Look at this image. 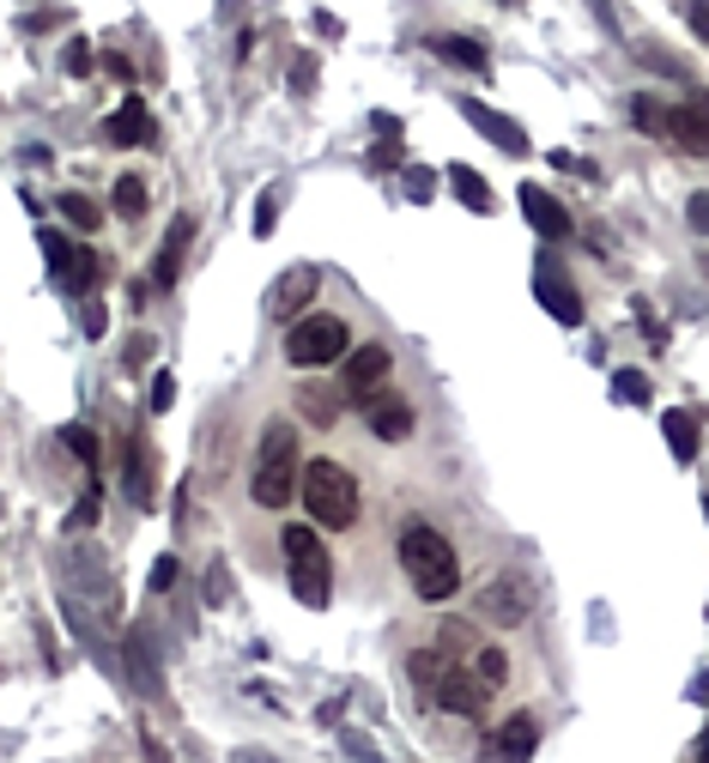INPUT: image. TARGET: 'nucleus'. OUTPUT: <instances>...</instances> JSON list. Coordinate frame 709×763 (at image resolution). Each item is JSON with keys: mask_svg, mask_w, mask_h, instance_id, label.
<instances>
[{"mask_svg": "<svg viewBox=\"0 0 709 763\" xmlns=\"http://www.w3.org/2000/svg\"><path fill=\"white\" fill-rule=\"evenodd\" d=\"M588 12H595V19H600V31H613V24H618L613 0H588Z\"/></svg>", "mask_w": 709, "mask_h": 763, "instance_id": "obj_43", "label": "nucleus"}, {"mask_svg": "<svg viewBox=\"0 0 709 763\" xmlns=\"http://www.w3.org/2000/svg\"><path fill=\"white\" fill-rule=\"evenodd\" d=\"M534 291H540V303H546L552 321H564V328H576V321H583V297H576L571 274H564V261H558L552 249L534 261Z\"/></svg>", "mask_w": 709, "mask_h": 763, "instance_id": "obj_6", "label": "nucleus"}, {"mask_svg": "<svg viewBox=\"0 0 709 763\" xmlns=\"http://www.w3.org/2000/svg\"><path fill=\"white\" fill-rule=\"evenodd\" d=\"M291 92H316V55L291 61Z\"/></svg>", "mask_w": 709, "mask_h": 763, "instance_id": "obj_37", "label": "nucleus"}, {"mask_svg": "<svg viewBox=\"0 0 709 763\" xmlns=\"http://www.w3.org/2000/svg\"><path fill=\"white\" fill-rule=\"evenodd\" d=\"M225 594H230V576H225V564L213 558V570H206V600H213V606H225Z\"/></svg>", "mask_w": 709, "mask_h": 763, "instance_id": "obj_39", "label": "nucleus"}, {"mask_svg": "<svg viewBox=\"0 0 709 763\" xmlns=\"http://www.w3.org/2000/svg\"><path fill=\"white\" fill-rule=\"evenodd\" d=\"M127 667H134V684H140V691H158V667H152L146 637H134V642H127Z\"/></svg>", "mask_w": 709, "mask_h": 763, "instance_id": "obj_28", "label": "nucleus"}, {"mask_svg": "<svg viewBox=\"0 0 709 763\" xmlns=\"http://www.w3.org/2000/svg\"><path fill=\"white\" fill-rule=\"evenodd\" d=\"M152 412H171L176 406V377H171V370H158V377H152Z\"/></svg>", "mask_w": 709, "mask_h": 763, "instance_id": "obj_36", "label": "nucleus"}, {"mask_svg": "<svg viewBox=\"0 0 709 763\" xmlns=\"http://www.w3.org/2000/svg\"><path fill=\"white\" fill-rule=\"evenodd\" d=\"M431 55H443L449 68H467V73H485V68H492V61H485V43H480V37H455V31L431 37Z\"/></svg>", "mask_w": 709, "mask_h": 763, "instance_id": "obj_19", "label": "nucleus"}, {"mask_svg": "<svg viewBox=\"0 0 709 763\" xmlns=\"http://www.w3.org/2000/svg\"><path fill=\"white\" fill-rule=\"evenodd\" d=\"M43 261H49V274H55V279H73V267H80V261H73V243L61 237V230H43Z\"/></svg>", "mask_w": 709, "mask_h": 763, "instance_id": "obj_24", "label": "nucleus"}, {"mask_svg": "<svg viewBox=\"0 0 709 763\" xmlns=\"http://www.w3.org/2000/svg\"><path fill=\"white\" fill-rule=\"evenodd\" d=\"M667 140L691 158H709V97H691L679 110H667Z\"/></svg>", "mask_w": 709, "mask_h": 763, "instance_id": "obj_10", "label": "nucleus"}, {"mask_svg": "<svg viewBox=\"0 0 709 763\" xmlns=\"http://www.w3.org/2000/svg\"><path fill=\"white\" fill-rule=\"evenodd\" d=\"M298 497L316 527H352L358 522V478L340 461H309L298 478Z\"/></svg>", "mask_w": 709, "mask_h": 763, "instance_id": "obj_3", "label": "nucleus"}, {"mask_svg": "<svg viewBox=\"0 0 709 763\" xmlns=\"http://www.w3.org/2000/svg\"><path fill=\"white\" fill-rule=\"evenodd\" d=\"M401 570L424 600H455V588H461V564H455L449 539L436 534L431 522L401 527Z\"/></svg>", "mask_w": 709, "mask_h": 763, "instance_id": "obj_1", "label": "nucleus"}, {"mask_svg": "<svg viewBox=\"0 0 709 763\" xmlns=\"http://www.w3.org/2000/svg\"><path fill=\"white\" fill-rule=\"evenodd\" d=\"M68 73H73V80L92 73V43H68Z\"/></svg>", "mask_w": 709, "mask_h": 763, "instance_id": "obj_40", "label": "nucleus"}, {"mask_svg": "<svg viewBox=\"0 0 709 763\" xmlns=\"http://www.w3.org/2000/svg\"><path fill=\"white\" fill-rule=\"evenodd\" d=\"M298 436H291L286 419H267L261 431V455H255V473H249V497L261 503V509H286L291 497H298Z\"/></svg>", "mask_w": 709, "mask_h": 763, "instance_id": "obj_2", "label": "nucleus"}, {"mask_svg": "<svg viewBox=\"0 0 709 763\" xmlns=\"http://www.w3.org/2000/svg\"><path fill=\"white\" fill-rule=\"evenodd\" d=\"M279 200H286V188H267L261 194V206H255V237H274V225H279Z\"/></svg>", "mask_w": 709, "mask_h": 763, "instance_id": "obj_32", "label": "nucleus"}, {"mask_svg": "<svg viewBox=\"0 0 709 763\" xmlns=\"http://www.w3.org/2000/svg\"><path fill=\"white\" fill-rule=\"evenodd\" d=\"M527 606H534V581L527 576H515V570H504L492 581V588H480V612L492 618V625H522L527 618Z\"/></svg>", "mask_w": 709, "mask_h": 763, "instance_id": "obj_7", "label": "nucleus"}, {"mask_svg": "<svg viewBox=\"0 0 709 763\" xmlns=\"http://www.w3.org/2000/svg\"><path fill=\"white\" fill-rule=\"evenodd\" d=\"M630 122H637L643 134H667V110H661V103H655L649 92L630 97Z\"/></svg>", "mask_w": 709, "mask_h": 763, "instance_id": "obj_27", "label": "nucleus"}, {"mask_svg": "<svg viewBox=\"0 0 709 763\" xmlns=\"http://www.w3.org/2000/svg\"><path fill=\"white\" fill-rule=\"evenodd\" d=\"M613 394L625 400V406H649V377H643V370H618Z\"/></svg>", "mask_w": 709, "mask_h": 763, "instance_id": "obj_30", "label": "nucleus"}, {"mask_svg": "<svg viewBox=\"0 0 709 763\" xmlns=\"http://www.w3.org/2000/svg\"><path fill=\"white\" fill-rule=\"evenodd\" d=\"M449 188L461 194V206H467V213H492V183H485L473 164H455V171H449Z\"/></svg>", "mask_w": 709, "mask_h": 763, "instance_id": "obj_21", "label": "nucleus"}, {"mask_svg": "<svg viewBox=\"0 0 709 763\" xmlns=\"http://www.w3.org/2000/svg\"><path fill=\"white\" fill-rule=\"evenodd\" d=\"M152 358V340H134V352H127V370H140Z\"/></svg>", "mask_w": 709, "mask_h": 763, "instance_id": "obj_45", "label": "nucleus"}, {"mask_svg": "<svg viewBox=\"0 0 709 763\" xmlns=\"http://www.w3.org/2000/svg\"><path fill=\"white\" fill-rule=\"evenodd\" d=\"M394 370V352L382 340H370V346H352V352L340 358V382H346V394H370V388H382V377Z\"/></svg>", "mask_w": 709, "mask_h": 763, "instance_id": "obj_9", "label": "nucleus"}, {"mask_svg": "<svg viewBox=\"0 0 709 763\" xmlns=\"http://www.w3.org/2000/svg\"><path fill=\"white\" fill-rule=\"evenodd\" d=\"M703 267H709V255H703Z\"/></svg>", "mask_w": 709, "mask_h": 763, "instance_id": "obj_48", "label": "nucleus"}, {"mask_svg": "<svg viewBox=\"0 0 709 763\" xmlns=\"http://www.w3.org/2000/svg\"><path fill=\"white\" fill-rule=\"evenodd\" d=\"M401 183H407V200L431 206V194H436V176L424 171V164H407V171H401Z\"/></svg>", "mask_w": 709, "mask_h": 763, "instance_id": "obj_33", "label": "nucleus"}, {"mask_svg": "<svg viewBox=\"0 0 709 763\" xmlns=\"http://www.w3.org/2000/svg\"><path fill=\"white\" fill-rule=\"evenodd\" d=\"M370 431H377L382 443H407L412 436V406L401 394H382L377 406H370Z\"/></svg>", "mask_w": 709, "mask_h": 763, "instance_id": "obj_18", "label": "nucleus"}, {"mask_svg": "<svg viewBox=\"0 0 709 763\" xmlns=\"http://www.w3.org/2000/svg\"><path fill=\"white\" fill-rule=\"evenodd\" d=\"M127 497H134L140 509H152V503H158V467H152V443H140V436H134V448H127Z\"/></svg>", "mask_w": 709, "mask_h": 763, "instance_id": "obj_16", "label": "nucleus"}, {"mask_svg": "<svg viewBox=\"0 0 709 763\" xmlns=\"http://www.w3.org/2000/svg\"><path fill=\"white\" fill-rule=\"evenodd\" d=\"M176 576H183V564H176V558H171V551H164V558H158V564H152V576H146V588H152V594H171V588H176Z\"/></svg>", "mask_w": 709, "mask_h": 763, "instance_id": "obj_35", "label": "nucleus"}, {"mask_svg": "<svg viewBox=\"0 0 709 763\" xmlns=\"http://www.w3.org/2000/svg\"><path fill=\"white\" fill-rule=\"evenodd\" d=\"M686 24H691V37H698V43H709V0H691Z\"/></svg>", "mask_w": 709, "mask_h": 763, "instance_id": "obj_41", "label": "nucleus"}, {"mask_svg": "<svg viewBox=\"0 0 709 763\" xmlns=\"http://www.w3.org/2000/svg\"><path fill=\"white\" fill-rule=\"evenodd\" d=\"M61 443H68L73 461H92V467H97V431H92V424H61Z\"/></svg>", "mask_w": 709, "mask_h": 763, "instance_id": "obj_26", "label": "nucleus"}, {"mask_svg": "<svg viewBox=\"0 0 709 763\" xmlns=\"http://www.w3.org/2000/svg\"><path fill=\"white\" fill-rule=\"evenodd\" d=\"M188 243H195V218L176 213V218H171V230H164V243H158V261H152V286H158V291H171L176 279H183V255H188Z\"/></svg>", "mask_w": 709, "mask_h": 763, "instance_id": "obj_11", "label": "nucleus"}, {"mask_svg": "<svg viewBox=\"0 0 709 763\" xmlns=\"http://www.w3.org/2000/svg\"><path fill=\"white\" fill-rule=\"evenodd\" d=\"M703 522H709V497H703Z\"/></svg>", "mask_w": 709, "mask_h": 763, "instance_id": "obj_47", "label": "nucleus"}, {"mask_svg": "<svg viewBox=\"0 0 709 763\" xmlns=\"http://www.w3.org/2000/svg\"><path fill=\"white\" fill-rule=\"evenodd\" d=\"M103 140H110V146H146V140H152L146 103H140V97H122V110L103 115Z\"/></svg>", "mask_w": 709, "mask_h": 763, "instance_id": "obj_14", "label": "nucleus"}, {"mask_svg": "<svg viewBox=\"0 0 709 763\" xmlns=\"http://www.w3.org/2000/svg\"><path fill=\"white\" fill-rule=\"evenodd\" d=\"M346 352H352V333H346L340 316H298V328L286 333V358L298 370H321Z\"/></svg>", "mask_w": 709, "mask_h": 763, "instance_id": "obj_5", "label": "nucleus"}, {"mask_svg": "<svg viewBox=\"0 0 709 763\" xmlns=\"http://www.w3.org/2000/svg\"><path fill=\"white\" fill-rule=\"evenodd\" d=\"M661 436H667V448H674V461H679V467H691V461H698V443H703V436H698V419H691V412H667V419H661Z\"/></svg>", "mask_w": 709, "mask_h": 763, "instance_id": "obj_20", "label": "nucleus"}, {"mask_svg": "<svg viewBox=\"0 0 709 763\" xmlns=\"http://www.w3.org/2000/svg\"><path fill=\"white\" fill-rule=\"evenodd\" d=\"M698 757H709V728H703V740H698Z\"/></svg>", "mask_w": 709, "mask_h": 763, "instance_id": "obj_46", "label": "nucleus"}, {"mask_svg": "<svg viewBox=\"0 0 709 763\" xmlns=\"http://www.w3.org/2000/svg\"><path fill=\"white\" fill-rule=\"evenodd\" d=\"M103 328H110V316H103V303H92V309H85V333H92V340H97Z\"/></svg>", "mask_w": 709, "mask_h": 763, "instance_id": "obj_44", "label": "nucleus"}, {"mask_svg": "<svg viewBox=\"0 0 709 763\" xmlns=\"http://www.w3.org/2000/svg\"><path fill=\"white\" fill-rule=\"evenodd\" d=\"M515 206H522V218L540 230L546 243H558V237H571V213L558 206V194H546V188H527L522 183V194H515Z\"/></svg>", "mask_w": 709, "mask_h": 763, "instance_id": "obj_13", "label": "nucleus"}, {"mask_svg": "<svg viewBox=\"0 0 709 763\" xmlns=\"http://www.w3.org/2000/svg\"><path fill=\"white\" fill-rule=\"evenodd\" d=\"M377 164H389V171H394V164H401V134H382V146H377Z\"/></svg>", "mask_w": 709, "mask_h": 763, "instance_id": "obj_42", "label": "nucleus"}, {"mask_svg": "<svg viewBox=\"0 0 709 763\" xmlns=\"http://www.w3.org/2000/svg\"><path fill=\"white\" fill-rule=\"evenodd\" d=\"M485 697H492V691L480 684V672H455V667H449L443 679H436L431 703H436V709H449V715H467V721H473V715L485 709Z\"/></svg>", "mask_w": 709, "mask_h": 763, "instance_id": "obj_12", "label": "nucleus"}, {"mask_svg": "<svg viewBox=\"0 0 709 763\" xmlns=\"http://www.w3.org/2000/svg\"><path fill=\"white\" fill-rule=\"evenodd\" d=\"M686 218H691V230H698V237H709V188L686 200Z\"/></svg>", "mask_w": 709, "mask_h": 763, "instance_id": "obj_38", "label": "nucleus"}, {"mask_svg": "<svg viewBox=\"0 0 709 763\" xmlns=\"http://www.w3.org/2000/svg\"><path fill=\"white\" fill-rule=\"evenodd\" d=\"M279 551H286V570H291V594H298L309 612H321V606H328L333 564H328V546L316 539V527L291 522L286 534H279Z\"/></svg>", "mask_w": 709, "mask_h": 763, "instance_id": "obj_4", "label": "nucleus"}, {"mask_svg": "<svg viewBox=\"0 0 709 763\" xmlns=\"http://www.w3.org/2000/svg\"><path fill=\"white\" fill-rule=\"evenodd\" d=\"M55 206H61V218H68L73 230H97V225H103V206L85 200V194H61Z\"/></svg>", "mask_w": 709, "mask_h": 763, "instance_id": "obj_23", "label": "nucleus"}, {"mask_svg": "<svg viewBox=\"0 0 709 763\" xmlns=\"http://www.w3.org/2000/svg\"><path fill=\"white\" fill-rule=\"evenodd\" d=\"M473 672H480V684H485V691H497V684L510 679V661H504V649H480V661H473Z\"/></svg>", "mask_w": 709, "mask_h": 763, "instance_id": "obj_31", "label": "nucleus"}, {"mask_svg": "<svg viewBox=\"0 0 709 763\" xmlns=\"http://www.w3.org/2000/svg\"><path fill=\"white\" fill-rule=\"evenodd\" d=\"M407 672H412V684H419V691L431 697V691H436V679L449 672V654H443V649H419V654L407 661Z\"/></svg>", "mask_w": 709, "mask_h": 763, "instance_id": "obj_22", "label": "nucleus"}, {"mask_svg": "<svg viewBox=\"0 0 709 763\" xmlns=\"http://www.w3.org/2000/svg\"><path fill=\"white\" fill-rule=\"evenodd\" d=\"M461 115H467V127H480L485 140H492L497 152H504V158H527V127L522 122H510V115H497L492 103H480V97H461Z\"/></svg>", "mask_w": 709, "mask_h": 763, "instance_id": "obj_8", "label": "nucleus"}, {"mask_svg": "<svg viewBox=\"0 0 709 763\" xmlns=\"http://www.w3.org/2000/svg\"><path fill=\"white\" fill-rule=\"evenodd\" d=\"M115 213H122V218L146 213V183H140V176H122V183H115Z\"/></svg>", "mask_w": 709, "mask_h": 763, "instance_id": "obj_29", "label": "nucleus"}, {"mask_svg": "<svg viewBox=\"0 0 709 763\" xmlns=\"http://www.w3.org/2000/svg\"><path fill=\"white\" fill-rule=\"evenodd\" d=\"M298 412L316 424H333L340 419V400H328V388H298Z\"/></svg>", "mask_w": 709, "mask_h": 763, "instance_id": "obj_25", "label": "nucleus"}, {"mask_svg": "<svg viewBox=\"0 0 709 763\" xmlns=\"http://www.w3.org/2000/svg\"><path fill=\"white\" fill-rule=\"evenodd\" d=\"M97 515H103L97 491H85V497H80V503H73V509H68V522H61V527H68V534H80V527H97Z\"/></svg>", "mask_w": 709, "mask_h": 763, "instance_id": "obj_34", "label": "nucleus"}, {"mask_svg": "<svg viewBox=\"0 0 709 763\" xmlns=\"http://www.w3.org/2000/svg\"><path fill=\"white\" fill-rule=\"evenodd\" d=\"M316 286H321L316 267H291V274L274 286V316H304V303L316 297Z\"/></svg>", "mask_w": 709, "mask_h": 763, "instance_id": "obj_17", "label": "nucleus"}, {"mask_svg": "<svg viewBox=\"0 0 709 763\" xmlns=\"http://www.w3.org/2000/svg\"><path fill=\"white\" fill-rule=\"evenodd\" d=\"M485 752H492V757H534L540 752V728L527 715H510L504 728L485 740Z\"/></svg>", "mask_w": 709, "mask_h": 763, "instance_id": "obj_15", "label": "nucleus"}]
</instances>
